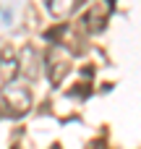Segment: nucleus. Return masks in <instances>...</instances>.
Here are the masks:
<instances>
[{
  "mask_svg": "<svg viewBox=\"0 0 141 149\" xmlns=\"http://www.w3.org/2000/svg\"><path fill=\"white\" fill-rule=\"evenodd\" d=\"M71 8H73V0H50V10H52L55 16L71 13Z\"/></svg>",
  "mask_w": 141,
  "mask_h": 149,
  "instance_id": "1",
  "label": "nucleus"
}]
</instances>
